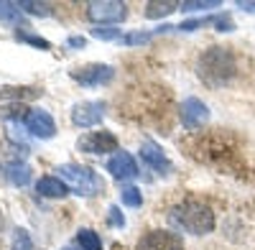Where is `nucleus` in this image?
<instances>
[{"label": "nucleus", "instance_id": "obj_1", "mask_svg": "<svg viewBox=\"0 0 255 250\" xmlns=\"http://www.w3.org/2000/svg\"><path fill=\"white\" fill-rule=\"evenodd\" d=\"M168 222L181 233L207 235L215 230V212L209 210V204H204L199 199H184L168 212Z\"/></svg>", "mask_w": 255, "mask_h": 250}, {"label": "nucleus", "instance_id": "obj_2", "mask_svg": "<svg viewBox=\"0 0 255 250\" xmlns=\"http://www.w3.org/2000/svg\"><path fill=\"white\" fill-rule=\"evenodd\" d=\"M197 69H199V77L207 82L209 87H222V85H227V82L235 77L238 64H235V56H232L227 49L212 46V49H207L199 56Z\"/></svg>", "mask_w": 255, "mask_h": 250}, {"label": "nucleus", "instance_id": "obj_3", "mask_svg": "<svg viewBox=\"0 0 255 250\" xmlns=\"http://www.w3.org/2000/svg\"><path fill=\"white\" fill-rule=\"evenodd\" d=\"M59 179L69 186V189L79 197H95L105 192V181L100 174H95L87 166H77V163H64L59 166Z\"/></svg>", "mask_w": 255, "mask_h": 250}, {"label": "nucleus", "instance_id": "obj_4", "mask_svg": "<svg viewBox=\"0 0 255 250\" xmlns=\"http://www.w3.org/2000/svg\"><path fill=\"white\" fill-rule=\"evenodd\" d=\"M87 13L95 23H118L128 15V5L118 0H95L87 5Z\"/></svg>", "mask_w": 255, "mask_h": 250}, {"label": "nucleus", "instance_id": "obj_5", "mask_svg": "<svg viewBox=\"0 0 255 250\" xmlns=\"http://www.w3.org/2000/svg\"><path fill=\"white\" fill-rule=\"evenodd\" d=\"M135 250H184V240L168 230H151L138 240Z\"/></svg>", "mask_w": 255, "mask_h": 250}, {"label": "nucleus", "instance_id": "obj_6", "mask_svg": "<svg viewBox=\"0 0 255 250\" xmlns=\"http://www.w3.org/2000/svg\"><path fill=\"white\" fill-rule=\"evenodd\" d=\"M77 148L84 153H110V151H118V138L108 130H95V133L82 135L77 140Z\"/></svg>", "mask_w": 255, "mask_h": 250}, {"label": "nucleus", "instance_id": "obj_7", "mask_svg": "<svg viewBox=\"0 0 255 250\" xmlns=\"http://www.w3.org/2000/svg\"><path fill=\"white\" fill-rule=\"evenodd\" d=\"M113 74H115V69L108 67V64H87L82 69H74L72 79H77L84 87H100V85H105V82H110Z\"/></svg>", "mask_w": 255, "mask_h": 250}, {"label": "nucleus", "instance_id": "obj_8", "mask_svg": "<svg viewBox=\"0 0 255 250\" xmlns=\"http://www.w3.org/2000/svg\"><path fill=\"white\" fill-rule=\"evenodd\" d=\"M207 120H209V108L204 105L202 100L186 97V100L181 102V123H184V128L197 130V128H202Z\"/></svg>", "mask_w": 255, "mask_h": 250}, {"label": "nucleus", "instance_id": "obj_9", "mask_svg": "<svg viewBox=\"0 0 255 250\" xmlns=\"http://www.w3.org/2000/svg\"><path fill=\"white\" fill-rule=\"evenodd\" d=\"M23 123H26L28 133L41 138V140H49V138L56 135V123H54V118L46 110H28Z\"/></svg>", "mask_w": 255, "mask_h": 250}, {"label": "nucleus", "instance_id": "obj_10", "mask_svg": "<svg viewBox=\"0 0 255 250\" xmlns=\"http://www.w3.org/2000/svg\"><path fill=\"white\" fill-rule=\"evenodd\" d=\"M102 118H105V102H97V100L79 102L72 110V123L77 128H92V125H97Z\"/></svg>", "mask_w": 255, "mask_h": 250}, {"label": "nucleus", "instance_id": "obj_11", "mask_svg": "<svg viewBox=\"0 0 255 250\" xmlns=\"http://www.w3.org/2000/svg\"><path fill=\"white\" fill-rule=\"evenodd\" d=\"M108 171L118 179V181H128V179H135L140 171H138V163L130 153L125 151H118L110 161H108Z\"/></svg>", "mask_w": 255, "mask_h": 250}, {"label": "nucleus", "instance_id": "obj_12", "mask_svg": "<svg viewBox=\"0 0 255 250\" xmlns=\"http://www.w3.org/2000/svg\"><path fill=\"white\" fill-rule=\"evenodd\" d=\"M140 158H143V163L151 166L156 174H161V176L171 174V163H168V158L163 156V151L158 148L153 140H145V143L140 145Z\"/></svg>", "mask_w": 255, "mask_h": 250}, {"label": "nucleus", "instance_id": "obj_13", "mask_svg": "<svg viewBox=\"0 0 255 250\" xmlns=\"http://www.w3.org/2000/svg\"><path fill=\"white\" fill-rule=\"evenodd\" d=\"M36 189H38L41 197H49V199H61V197L69 194V186L64 184L59 176H44V179H38Z\"/></svg>", "mask_w": 255, "mask_h": 250}, {"label": "nucleus", "instance_id": "obj_14", "mask_svg": "<svg viewBox=\"0 0 255 250\" xmlns=\"http://www.w3.org/2000/svg\"><path fill=\"white\" fill-rule=\"evenodd\" d=\"M8 179H10V184H15V186H26L28 181H31V169L26 163H20V161H15V163H10L8 166Z\"/></svg>", "mask_w": 255, "mask_h": 250}, {"label": "nucleus", "instance_id": "obj_15", "mask_svg": "<svg viewBox=\"0 0 255 250\" xmlns=\"http://www.w3.org/2000/svg\"><path fill=\"white\" fill-rule=\"evenodd\" d=\"M20 15H23V10L18 8V3H8V0H0V23L5 26H15Z\"/></svg>", "mask_w": 255, "mask_h": 250}, {"label": "nucleus", "instance_id": "obj_16", "mask_svg": "<svg viewBox=\"0 0 255 250\" xmlns=\"http://www.w3.org/2000/svg\"><path fill=\"white\" fill-rule=\"evenodd\" d=\"M77 243L82 245V250H102V240H100V235L95 233V230H79L77 233Z\"/></svg>", "mask_w": 255, "mask_h": 250}, {"label": "nucleus", "instance_id": "obj_17", "mask_svg": "<svg viewBox=\"0 0 255 250\" xmlns=\"http://www.w3.org/2000/svg\"><path fill=\"white\" fill-rule=\"evenodd\" d=\"M18 8L23 13H28V15H44V18L51 15V5L49 3H36V0H20Z\"/></svg>", "mask_w": 255, "mask_h": 250}, {"label": "nucleus", "instance_id": "obj_18", "mask_svg": "<svg viewBox=\"0 0 255 250\" xmlns=\"http://www.w3.org/2000/svg\"><path fill=\"white\" fill-rule=\"evenodd\" d=\"M184 13H197V10H209V8H220V0H184L179 3Z\"/></svg>", "mask_w": 255, "mask_h": 250}, {"label": "nucleus", "instance_id": "obj_19", "mask_svg": "<svg viewBox=\"0 0 255 250\" xmlns=\"http://www.w3.org/2000/svg\"><path fill=\"white\" fill-rule=\"evenodd\" d=\"M179 5L171 3V0H166V3H148L145 5V15L148 18H161V15H168V13H174Z\"/></svg>", "mask_w": 255, "mask_h": 250}, {"label": "nucleus", "instance_id": "obj_20", "mask_svg": "<svg viewBox=\"0 0 255 250\" xmlns=\"http://www.w3.org/2000/svg\"><path fill=\"white\" fill-rule=\"evenodd\" d=\"M120 199H123V204H128V207H140V204H143V194H140L138 186H123Z\"/></svg>", "mask_w": 255, "mask_h": 250}, {"label": "nucleus", "instance_id": "obj_21", "mask_svg": "<svg viewBox=\"0 0 255 250\" xmlns=\"http://www.w3.org/2000/svg\"><path fill=\"white\" fill-rule=\"evenodd\" d=\"M10 250H33V245H31V238H28V233L26 230H18L13 233V243H10Z\"/></svg>", "mask_w": 255, "mask_h": 250}, {"label": "nucleus", "instance_id": "obj_22", "mask_svg": "<svg viewBox=\"0 0 255 250\" xmlns=\"http://www.w3.org/2000/svg\"><path fill=\"white\" fill-rule=\"evenodd\" d=\"M120 41H123L125 46H138V44H148V41H151V33H143V31H135V33H125Z\"/></svg>", "mask_w": 255, "mask_h": 250}, {"label": "nucleus", "instance_id": "obj_23", "mask_svg": "<svg viewBox=\"0 0 255 250\" xmlns=\"http://www.w3.org/2000/svg\"><path fill=\"white\" fill-rule=\"evenodd\" d=\"M38 92L36 90H31V87H5L3 92H0V97H36Z\"/></svg>", "mask_w": 255, "mask_h": 250}, {"label": "nucleus", "instance_id": "obj_24", "mask_svg": "<svg viewBox=\"0 0 255 250\" xmlns=\"http://www.w3.org/2000/svg\"><path fill=\"white\" fill-rule=\"evenodd\" d=\"M92 36L95 38H102V41H115V38H120V31L118 28H110V26H97V28H92Z\"/></svg>", "mask_w": 255, "mask_h": 250}, {"label": "nucleus", "instance_id": "obj_25", "mask_svg": "<svg viewBox=\"0 0 255 250\" xmlns=\"http://www.w3.org/2000/svg\"><path fill=\"white\" fill-rule=\"evenodd\" d=\"M18 38H20V41H26V44L38 46V49H49V41H46V38H41V36H33V33H26V31H18Z\"/></svg>", "mask_w": 255, "mask_h": 250}, {"label": "nucleus", "instance_id": "obj_26", "mask_svg": "<svg viewBox=\"0 0 255 250\" xmlns=\"http://www.w3.org/2000/svg\"><path fill=\"white\" fill-rule=\"evenodd\" d=\"M212 26H217V31H235V23H232V18L227 13L212 18Z\"/></svg>", "mask_w": 255, "mask_h": 250}, {"label": "nucleus", "instance_id": "obj_27", "mask_svg": "<svg viewBox=\"0 0 255 250\" xmlns=\"http://www.w3.org/2000/svg\"><path fill=\"white\" fill-rule=\"evenodd\" d=\"M108 220H110V225H115V227H125V217H123V212H120V207H110L108 210Z\"/></svg>", "mask_w": 255, "mask_h": 250}, {"label": "nucleus", "instance_id": "obj_28", "mask_svg": "<svg viewBox=\"0 0 255 250\" xmlns=\"http://www.w3.org/2000/svg\"><path fill=\"white\" fill-rule=\"evenodd\" d=\"M67 44H69L72 49H84L87 38H84V36H69V38H67Z\"/></svg>", "mask_w": 255, "mask_h": 250}, {"label": "nucleus", "instance_id": "obj_29", "mask_svg": "<svg viewBox=\"0 0 255 250\" xmlns=\"http://www.w3.org/2000/svg\"><path fill=\"white\" fill-rule=\"evenodd\" d=\"M238 8L248 10V13H255V0H238Z\"/></svg>", "mask_w": 255, "mask_h": 250}]
</instances>
